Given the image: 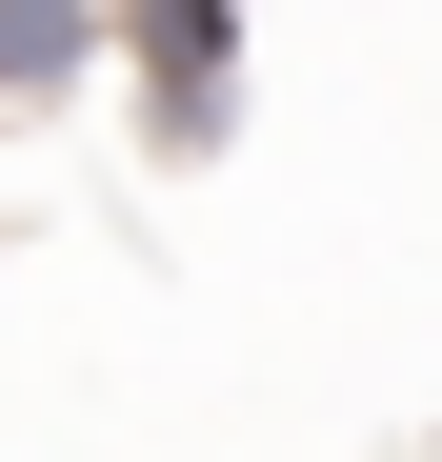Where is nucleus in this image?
<instances>
[{"instance_id": "f257e3e1", "label": "nucleus", "mask_w": 442, "mask_h": 462, "mask_svg": "<svg viewBox=\"0 0 442 462\" xmlns=\"http://www.w3.org/2000/svg\"><path fill=\"white\" fill-rule=\"evenodd\" d=\"M101 60H121V101H141V141H161V162H221V141H242L262 41L221 21V0H141V21H101Z\"/></svg>"}, {"instance_id": "f03ea898", "label": "nucleus", "mask_w": 442, "mask_h": 462, "mask_svg": "<svg viewBox=\"0 0 442 462\" xmlns=\"http://www.w3.org/2000/svg\"><path fill=\"white\" fill-rule=\"evenodd\" d=\"M60 81H101V21L21 0V21H0V101H60Z\"/></svg>"}]
</instances>
